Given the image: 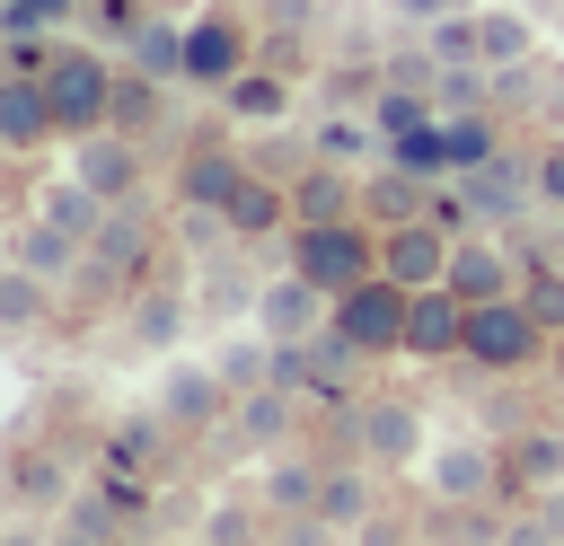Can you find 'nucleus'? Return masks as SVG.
<instances>
[{
  "label": "nucleus",
  "mask_w": 564,
  "mask_h": 546,
  "mask_svg": "<svg viewBox=\"0 0 564 546\" xmlns=\"http://www.w3.org/2000/svg\"><path fill=\"white\" fill-rule=\"evenodd\" d=\"M458 361H476L485 379H520V370L555 361V335L529 317L520 291H511V299H476V308H467V343H458Z\"/></svg>",
  "instance_id": "1"
},
{
  "label": "nucleus",
  "mask_w": 564,
  "mask_h": 546,
  "mask_svg": "<svg viewBox=\"0 0 564 546\" xmlns=\"http://www.w3.org/2000/svg\"><path fill=\"white\" fill-rule=\"evenodd\" d=\"M115 53H97V44H62L53 53V70H44V97H53V123H62V141H79V132H106V114H115Z\"/></svg>",
  "instance_id": "2"
},
{
  "label": "nucleus",
  "mask_w": 564,
  "mask_h": 546,
  "mask_svg": "<svg viewBox=\"0 0 564 546\" xmlns=\"http://www.w3.org/2000/svg\"><path fill=\"white\" fill-rule=\"evenodd\" d=\"M282 264H300L317 291H352V282L379 273V238H370L361 220H291Z\"/></svg>",
  "instance_id": "3"
},
{
  "label": "nucleus",
  "mask_w": 564,
  "mask_h": 546,
  "mask_svg": "<svg viewBox=\"0 0 564 546\" xmlns=\"http://www.w3.org/2000/svg\"><path fill=\"white\" fill-rule=\"evenodd\" d=\"M405 317H414V291H405L397 273H370V282L335 291V335H344L361 361H379V352H405Z\"/></svg>",
  "instance_id": "4"
},
{
  "label": "nucleus",
  "mask_w": 564,
  "mask_h": 546,
  "mask_svg": "<svg viewBox=\"0 0 564 546\" xmlns=\"http://www.w3.org/2000/svg\"><path fill=\"white\" fill-rule=\"evenodd\" d=\"M256 53H264V44L247 35L238 0H212L203 18H185V79H194V88H212V97H220V88H229Z\"/></svg>",
  "instance_id": "5"
},
{
  "label": "nucleus",
  "mask_w": 564,
  "mask_h": 546,
  "mask_svg": "<svg viewBox=\"0 0 564 546\" xmlns=\"http://www.w3.org/2000/svg\"><path fill=\"white\" fill-rule=\"evenodd\" d=\"M150 264H159V229H150V211L141 203H115L106 211V229L88 238V282H150Z\"/></svg>",
  "instance_id": "6"
},
{
  "label": "nucleus",
  "mask_w": 564,
  "mask_h": 546,
  "mask_svg": "<svg viewBox=\"0 0 564 546\" xmlns=\"http://www.w3.org/2000/svg\"><path fill=\"white\" fill-rule=\"evenodd\" d=\"M256 326H264L273 343H308V335L335 326V291H317L300 264H282V273L256 291Z\"/></svg>",
  "instance_id": "7"
},
{
  "label": "nucleus",
  "mask_w": 564,
  "mask_h": 546,
  "mask_svg": "<svg viewBox=\"0 0 564 546\" xmlns=\"http://www.w3.org/2000/svg\"><path fill=\"white\" fill-rule=\"evenodd\" d=\"M159 414H167V432H212L238 414V387L220 379V361H176L159 379Z\"/></svg>",
  "instance_id": "8"
},
{
  "label": "nucleus",
  "mask_w": 564,
  "mask_h": 546,
  "mask_svg": "<svg viewBox=\"0 0 564 546\" xmlns=\"http://www.w3.org/2000/svg\"><path fill=\"white\" fill-rule=\"evenodd\" d=\"M423 484H432V502L467 511V502H494L511 476H502V449H494V440H441L432 467H423Z\"/></svg>",
  "instance_id": "9"
},
{
  "label": "nucleus",
  "mask_w": 564,
  "mask_h": 546,
  "mask_svg": "<svg viewBox=\"0 0 564 546\" xmlns=\"http://www.w3.org/2000/svg\"><path fill=\"white\" fill-rule=\"evenodd\" d=\"M458 194H467V211H476L485 229H511V220L538 203V167H529L520 150H494L485 167H467V176H458Z\"/></svg>",
  "instance_id": "10"
},
{
  "label": "nucleus",
  "mask_w": 564,
  "mask_h": 546,
  "mask_svg": "<svg viewBox=\"0 0 564 546\" xmlns=\"http://www.w3.org/2000/svg\"><path fill=\"white\" fill-rule=\"evenodd\" d=\"M449 247H458V229H441L432 211L397 220V229H379V273H397L405 291H432V282H449Z\"/></svg>",
  "instance_id": "11"
},
{
  "label": "nucleus",
  "mask_w": 564,
  "mask_h": 546,
  "mask_svg": "<svg viewBox=\"0 0 564 546\" xmlns=\"http://www.w3.org/2000/svg\"><path fill=\"white\" fill-rule=\"evenodd\" d=\"M70 176L88 185V194H106V203H141V141L132 132H79L70 141Z\"/></svg>",
  "instance_id": "12"
},
{
  "label": "nucleus",
  "mask_w": 564,
  "mask_h": 546,
  "mask_svg": "<svg viewBox=\"0 0 564 546\" xmlns=\"http://www.w3.org/2000/svg\"><path fill=\"white\" fill-rule=\"evenodd\" d=\"M194 308H203V299H185V291H176V282H159V273L123 291V326H132V343H141V352H167V343H185Z\"/></svg>",
  "instance_id": "13"
},
{
  "label": "nucleus",
  "mask_w": 564,
  "mask_h": 546,
  "mask_svg": "<svg viewBox=\"0 0 564 546\" xmlns=\"http://www.w3.org/2000/svg\"><path fill=\"white\" fill-rule=\"evenodd\" d=\"M352 449H361L370 467H405V458L423 449V414H414L405 396H370V405H352Z\"/></svg>",
  "instance_id": "14"
},
{
  "label": "nucleus",
  "mask_w": 564,
  "mask_h": 546,
  "mask_svg": "<svg viewBox=\"0 0 564 546\" xmlns=\"http://www.w3.org/2000/svg\"><path fill=\"white\" fill-rule=\"evenodd\" d=\"M44 141H62L44 79H26V70H0V150H9V159H26V150H44Z\"/></svg>",
  "instance_id": "15"
},
{
  "label": "nucleus",
  "mask_w": 564,
  "mask_h": 546,
  "mask_svg": "<svg viewBox=\"0 0 564 546\" xmlns=\"http://www.w3.org/2000/svg\"><path fill=\"white\" fill-rule=\"evenodd\" d=\"M9 264L44 273L53 291H62V282H88V247H79L70 229H53L44 211H35V220H18V238H9Z\"/></svg>",
  "instance_id": "16"
},
{
  "label": "nucleus",
  "mask_w": 564,
  "mask_h": 546,
  "mask_svg": "<svg viewBox=\"0 0 564 546\" xmlns=\"http://www.w3.org/2000/svg\"><path fill=\"white\" fill-rule=\"evenodd\" d=\"M449 291H458L467 308H476V299H511V291H520V264L502 255V238H494V229L449 247Z\"/></svg>",
  "instance_id": "17"
},
{
  "label": "nucleus",
  "mask_w": 564,
  "mask_h": 546,
  "mask_svg": "<svg viewBox=\"0 0 564 546\" xmlns=\"http://www.w3.org/2000/svg\"><path fill=\"white\" fill-rule=\"evenodd\" d=\"M458 343H467V299H458L449 282L414 291V317H405V352H414V361H449Z\"/></svg>",
  "instance_id": "18"
},
{
  "label": "nucleus",
  "mask_w": 564,
  "mask_h": 546,
  "mask_svg": "<svg viewBox=\"0 0 564 546\" xmlns=\"http://www.w3.org/2000/svg\"><path fill=\"white\" fill-rule=\"evenodd\" d=\"M291 203H300V220H361V176L335 159H300Z\"/></svg>",
  "instance_id": "19"
},
{
  "label": "nucleus",
  "mask_w": 564,
  "mask_h": 546,
  "mask_svg": "<svg viewBox=\"0 0 564 546\" xmlns=\"http://www.w3.org/2000/svg\"><path fill=\"white\" fill-rule=\"evenodd\" d=\"M220 114H229V123H282V114H291V70H282V62H247V70L220 88Z\"/></svg>",
  "instance_id": "20"
},
{
  "label": "nucleus",
  "mask_w": 564,
  "mask_h": 546,
  "mask_svg": "<svg viewBox=\"0 0 564 546\" xmlns=\"http://www.w3.org/2000/svg\"><path fill=\"white\" fill-rule=\"evenodd\" d=\"M79 493V476H70V458L62 449H44V440H26L18 458H9V502L18 511H44V502H70Z\"/></svg>",
  "instance_id": "21"
},
{
  "label": "nucleus",
  "mask_w": 564,
  "mask_h": 546,
  "mask_svg": "<svg viewBox=\"0 0 564 546\" xmlns=\"http://www.w3.org/2000/svg\"><path fill=\"white\" fill-rule=\"evenodd\" d=\"M238 185H247V159L229 141H194L185 167H176V203H229Z\"/></svg>",
  "instance_id": "22"
},
{
  "label": "nucleus",
  "mask_w": 564,
  "mask_h": 546,
  "mask_svg": "<svg viewBox=\"0 0 564 546\" xmlns=\"http://www.w3.org/2000/svg\"><path fill=\"white\" fill-rule=\"evenodd\" d=\"M361 211H370L379 229L423 220V211H432V176H414V167H397V159H388V167H370V176H361Z\"/></svg>",
  "instance_id": "23"
},
{
  "label": "nucleus",
  "mask_w": 564,
  "mask_h": 546,
  "mask_svg": "<svg viewBox=\"0 0 564 546\" xmlns=\"http://www.w3.org/2000/svg\"><path fill=\"white\" fill-rule=\"evenodd\" d=\"M538 9H511V0H485V70H529L538 62Z\"/></svg>",
  "instance_id": "24"
},
{
  "label": "nucleus",
  "mask_w": 564,
  "mask_h": 546,
  "mask_svg": "<svg viewBox=\"0 0 564 546\" xmlns=\"http://www.w3.org/2000/svg\"><path fill=\"white\" fill-rule=\"evenodd\" d=\"M220 211H229V229H238V238H273L282 220H300L291 185H282V176H256V167H247V185H238V194H229Z\"/></svg>",
  "instance_id": "25"
},
{
  "label": "nucleus",
  "mask_w": 564,
  "mask_h": 546,
  "mask_svg": "<svg viewBox=\"0 0 564 546\" xmlns=\"http://www.w3.org/2000/svg\"><path fill=\"white\" fill-rule=\"evenodd\" d=\"M502 493H546V484H564V432H511L502 440Z\"/></svg>",
  "instance_id": "26"
},
{
  "label": "nucleus",
  "mask_w": 564,
  "mask_h": 546,
  "mask_svg": "<svg viewBox=\"0 0 564 546\" xmlns=\"http://www.w3.org/2000/svg\"><path fill=\"white\" fill-rule=\"evenodd\" d=\"M291 414H300V387H282V379H264V387H247V396H238V414H229V432H238L247 449H273V440L291 432Z\"/></svg>",
  "instance_id": "27"
},
{
  "label": "nucleus",
  "mask_w": 564,
  "mask_h": 546,
  "mask_svg": "<svg viewBox=\"0 0 564 546\" xmlns=\"http://www.w3.org/2000/svg\"><path fill=\"white\" fill-rule=\"evenodd\" d=\"M123 62L132 70H150V79H185V18H141L132 35H123Z\"/></svg>",
  "instance_id": "28"
},
{
  "label": "nucleus",
  "mask_w": 564,
  "mask_h": 546,
  "mask_svg": "<svg viewBox=\"0 0 564 546\" xmlns=\"http://www.w3.org/2000/svg\"><path fill=\"white\" fill-rule=\"evenodd\" d=\"M35 211H44L53 229H70V238L88 247V238L106 229V211H115V203H106V194H88L79 176H62V185H44V194H35Z\"/></svg>",
  "instance_id": "29"
},
{
  "label": "nucleus",
  "mask_w": 564,
  "mask_h": 546,
  "mask_svg": "<svg viewBox=\"0 0 564 546\" xmlns=\"http://www.w3.org/2000/svg\"><path fill=\"white\" fill-rule=\"evenodd\" d=\"M317 484H326V467H317V458H300V449H282V458L264 467V511H273V520L317 511Z\"/></svg>",
  "instance_id": "30"
},
{
  "label": "nucleus",
  "mask_w": 564,
  "mask_h": 546,
  "mask_svg": "<svg viewBox=\"0 0 564 546\" xmlns=\"http://www.w3.org/2000/svg\"><path fill=\"white\" fill-rule=\"evenodd\" d=\"M370 150H388L379 123H370V106H361V114H326V123L308 132V159H335V167H361Z\"/></svg>",
  "instance_id": "31"
},
{
  "label": "nucleus",
  "mask_w": 564,
  "mask_h": 546,
  "mask_svg": "<svg viewBox=\"0 0 564 546\" xmlns=\"http://www.w3.org/2000/svg\"><path fill=\"white\" fill-rule=\"evenodd\" d=\"M370 123H379V141L432 132V123H441V97H432V88H379V97H370Z\"/></svg>",
  "instance_id": "32"
},
{
  "label": "nucleus",
  "mask_w": 564,
  "mask_h": 546,
  "mask_svg": "<svg viewBox=\"0 0 564 546\" xmlns=\"http://www.w3.org/2000/svg\"><path fill=\"white\" fill-rule=\"evenodd\" d=\"M317 511H326V520L352 537L361 520H379V493H370V476H361V467H326V484H317Z\"/></svg>",
  "instance_id": "33"
},
{
  "label": "nucleus",
  "mask_w": 564,
  "mask_h": 546,
  "mask_svg": "<svg viewBox=\"0 0 564 546\" xmlns=\"http://www.w3.org/2000/svg\"><path fill=\"white\" fill-rule=\"evenodd\" d=\"M441 141H449V176L485 167V159L502 150V132H494V106H476V114H441Z\"/></svg>",
  "instance_id": "34"
},
{
  "label": "nucleus",
  "mask_w": 564,
  "mask_h": 546,
  "mask_svg": "<svg viewBox=\"0 0 564 546\" xmlns=\"http://www.w3.org/2000/svg\"><path fill=\"white\" fill-rule=\"evenodd\" d=\"M423 44H432V62L449 70V62H485V0L476 9H458V18H432L423 26Z\"/></svg>",
  "instance_id": "35"
},
{
  "label": "nucleus",
  "mask_w": 564,
  "mask_h": 546,
  "mask_svg": "<svg viewBox=\"0 0 564 546\" xmlns=\"http://www.w3.org/2000/svg\"><path fill=\"white\" fill-rule=\"evenodd\" d=\"M159 88H167V79H150V70H132V62H123V79H115V114H106V123L141 141V132L159 123Z\"/></svg>",
  "instance_id": "36"
},
{
  "label": "nucleus",
  "mask_w": 564,
  "mask_h": 546,
  "mask_svg": "<svg viewBox=\"0 0 564 546\" xmlns=\"http://www.w3.org/2000/svg\"><path fill=\"white\" fill-rule=\"evenodd\" d=\"M44 291H53L44 273L9 264V273H0V326H9V335H35V326H44Z\"/></svg>",
  "instance_id": "37"
},
{
  "label": "nucleus",
  "mask_w": 564,
  "mask_h": 546,
  "mask_svg": "<svg viewBox=\"0 0 564 546\" xmlns=\"http://www.w3.org/2000/svg\"><path fill=\"white\" fill-rule=\"evenodd\" d=\"M432 97H441V114H476V106H494V97H502V79H494L485 62H449Z\"/></svg>",
  "instance_id": "38"
},
{
  "label": "nucleus",
  "mask_w": 564,
  "mask_h": 546,
  "mask_svg": "<svg viewBox=\"0 0 564 546\" xmlns=\"http://www.w3.org/2000/svg\"><path fill=\"white\" fill-rule=\"evenodd\" d=\"M203 273H212V282L194 291V299H203V317H238V308L256 317V291H264V282H247V264H220V255H212Z\"/></svg>",
  "instance_id": "39"
},
{
  "label": "nucleus",
  "mask_w": 564,
  "mask_h": 546,
  "mask_svg": "<svg viewBox=\"0 0 564 546\" xmlns=\"http://www.w3.org/2000/svg\"><path fill=\"white\" fill-rule=\"evenodd\" d=\"M212 361H220V379H229V387H238V396H247V387H264V379H273V335H264V326H256V335H247V343H220V352H212Z\"/></svg>",
  "instance_id": "40"
},
{
  "label": "nucleus",
  "mask_w": 564,
  "mask_h": 546,
  "mask_svg": "<svg viewBox=\"0 0 564 546\" xmlns=\"http://www.w3.org/2000/svg\"><path fill=\"white\" fill-rule=\"evenodd\" d=\"M62 528H79V537H123V511H115V484H79V493L62 502Z\"/></svg>",
  "instance_id": "41"
},
{
  "label": "nucleus",
  "mask_w": 564,
  "mask_h": 546,
  "mask_svg": "<svg viewBox=\"0 0 564 546\" xmlns=\"http://www.w3.org/2000/svg\"><path fill=\"white\" fill-rule=\"evenodd\" d=\"M256 528H264V502H212L203 546H256Z\"/></svg>",
  "instance_id": "42"
},
{
  "label": "nucleus",
  "mask_w": 564,
  "mask_h": 546,
  "mask_svg": "<svg viewBox=\"0 0 564 546\" xmlns=\"http://www.w3.org/2000/svg\"><path fill=\"white\" fill-rule=\"evenodd\" d=\"M264 18H273V44H264V53H273V62H291V35H308V26H317V0H264Z\"/></svg>",
  "instance_id": "43"
},
{
  "label": "nucleus",
  "mask_w": 564,
  "mask_h": 546,
  "mask_svg": "<svg viewBox=\"0 0 564 546\" xmlns=\"http://www.w3.org/2000/svg\"><path fill=\"white\" fill-rule=\"evenodd\" d=\"M520 299L546 335H564V273H520Z\"/></svg>",
  "instance_id": "44"
},
{
  "label": "nucleus",
  "mask_w": 564,
  "mask_h": 546,
  "mask_svg": "<svg viewBox=\"0 0 564 546\" xmlns=\"http://www.w3.org/2000/svg\"><path fill=\"white\" fill-rule=\"evenodd\" d=\"M379 70H388V88H441V62H432V44H414V53H388Z\"/></svg>",
  "instance_id": "45"
},
{
  "label": "nucleus",
  "mask_w": 564,
  "mask_h": 546,
  "mask_svg": "<svg viewBox=\"0 0 564 546\" xmlns=\"http://www.w3.org/2000/svg\"><path fill=\"white\" fill-rule=\"evenodd\" d=\"M273 546H344V528H335V520H326V511H291V520H282V537H273Z\"/></svg>",
  "instance_id": "46"
},
{
  "label": "nucleus",
  "mask_w": 564,
  "mask_h": 546,
  "mask_svg": "<svg viewBox=\"0 0 564 546\" xmlns=\"http://www.w3.org/2000/svg\"><path fill=\"white\" fill-rule=\"evenodd\" d=\"M494 546H564V537H555V520H546V511L529 502L520 520H502V528H494Z\"/></svg>",
  "instance_id": "47"
},
{
  "label": "nucleus",
  "mask_w": 564,
  "mask_h": 546,
  "mask_svg": "<svg viewBox=\"0 0 564 546\" xmlns=\"http://www.w3.org/2000/svg\"><path fill=\"white\" fill-rule=\"evenodd\" d=\"M388 9H397V18H405V26L423 35L432 18H458V9H476V0H388Z\"/></svg>",
  "instance_id": "48"
},
{
  "label": "nucleus",
  "mask_w": 564,
  "mask_h": 546,
  "mask_svg": "<svg viewBox=\"0 0 564 546\" xmlns=\"http://www.w3.org/2000/svg\"><path fill=\"white\" fill-rule=\"evenodd\" d=\"M538 203H555V211H564V141L538 159Z\"/></svg>",
  "instance_id": "49"
},
{
  "label": "nucleus",
  "mask_w": 564,
  "mask_h": 546,
  "mask_svg": "<svg viewBox=\"0 0 564 546\" xmlns=\"http://www.w3.org/2000/svg\"><path fill=\"white\" fill-rule=\"evenodd\" d=\"M18 9H26V18H44V26H70L88 0H18Z\"/></svg>",
  "instance_id": "50"
},
{
  "label": "nucleus",
  "mask_w": 564,
  "mask_h": 546,
  "mask_svg": "<svg viewBox=\"0 0 564 546\" xmlns=\"http://www.w3.org/2000/svg\"><path fill=\"white\" fill-rule=\"evenodd\" d=\"M352 537H361V546H397V528H379V520H361Z\"/></svg>",
  "instance_id": "51"
},
{
  "label": "nucleus",
  "mask_w": 564,
  "mask_h": 546,
  "mask_svg": "<svg viewBox=\"0 0 564 546\" xmlns=\"http://www.w3.org/2000/svg\"><path fill=\"white\" fill-rule=\"evenodd\" d=\"M538 511H546V520H555V537H564V493H555V484L538 493Z\"/></svg>",
  "instance_id": "52"
},
{
  "label": "nucleus",
  "mask_w": 564,
  "mask_h": 546,
  "mask_svg": "<svg viewBox=\"0 0 564 546\" xmlns=\"http://www.w3.org/2000/svg\"><path fill=\"white\" fill-rule=\"evenodd\" d=\"M529 9H538V26H555V35H564V0H529Z\"/></svg>",
  "instance_id": "53"
},
{
  "label": "nucleus",
  "mask_w": 564,
  "mask_h": 546,
  "mask_svg": "<svg viewBox=\"0 0 564 546\" xmlns=\"http://www.w3.org/2000/svg\"><path fill=\"white\" fill-rule=\"evenodd\" d=\"M53 546H115V537H79V528H53Z\"/></svg>",
  "instance_id": "54"
},
{
  "label": "nucleus",
  "mask_w": 564,
  "mask_h": 546,
  "mask_svg": "<svg viewBox=\"0 0 564 546\" xmlns=\"http://www.w3.org/2000/svg\"><path fill=\"white\" fill-rule=\"evenodd\" d=\"M555 379H564V335H555Z\"/></svg>",
  "instance_id": "55"
},
{
  "label": "nucleus",
  "mask_w": 564,
  "mask_h": 546,
  "mask_svg": "<svg viewBox=\"0 0 564 546\" xmlns=\"http://www.w3.org/2000/svg\"><path fill=\"white\" fill-rule=\"evenodd\" d=\"M115 546H132V537H115Z\"/></svg>",
  "instance_id": "56"
},
{
  "label": "nucleus",
  "mask_w": 564,
  "mask_h": 546,
  "mask_svg": "<svg viewBox=\"0 0 564 546\" xmlns=\"http://www.w3.org/2000/svg\"><path fill=\"white\" fill-rule=\"evenodd\" d=\"M555 141H564V132H555Z\"/></svg>",
  "instance_id": "57"
}]
</instances>
